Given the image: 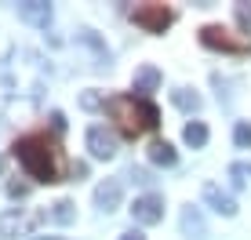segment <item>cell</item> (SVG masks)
<instances>
[{"label": "cell", "instance_id": "obj_6", "mask_svg": "<svg viewBox=\"0 0 251 240\" xmlns=\"http://www.w3.org/2000/svg\"><path fill=\"white\" fill-rule=\"evenodd\" d=\"M131 218L138 222V226H157V222L164 218V200H160L157 193L135 196V204H131Z\"/></svg>", "mask_w": 251, "mask_h": 240}, {"label": "cell", "instance_id": "obj_12", "mask_svg": "<svg viewBox=\"0 0 251 240\" xmlns=\"http://www.w3.org/2000/svg\"><path fill=\"white\" fill-rule=\"evenodd\" d=\"M160 84V70L157 66H142V70L135 73V91H142V98H146V91H153Z\"/></svg>", "mask_w": 251, "mask_h": 240}, {"label": "cell", "instance_id": "obj_4", "mask_svg": "<svg viewBox=\"0 0 251 240\" xmlns=\"http://www.w3.org/2000/svg\"><path fill=\"white\" fill-rule=\"evenodd\" d=\"M131 22H135L142 33L160 37V33L175 22V11H171V7H164V4H138V7H131Z\"/></svg>", "mask_w": 251, "mask_h": 240}, {"label": "cell", "instance_id": "obj_5", "mask_svg": "<svg viewBox=\"0 0 251 240\" xmlns=\"http://www.w3.org/2000/svg\"><path fill=\"white\" fill-rule=\"evenodd\" d=\"M201 44L211 51H226V55H248L251 44L248 40H233L226 25H204L201 29Z\"/></svg>", "mask_w": 251, "mask_h": 240}, {"label": "cell", "instance_id": "obj_14", "mask_svg": "<svg viewBox=\"0 0 251 240\" xmlns=\"http://www.w3.org/2000/svg\"><path fill=\"white\" fill-rule=\"evenodd\" d=\"M182 139H186V145L201 149V145L207 142V124H201V120H189V124L182 127Z\"/></svg>", "mask_w": 251, "mask_h": 240}, {"label": "cell", "instance_id": "obj_13", "mask_svg": "<svg viewBox=\"0 0 251 240\" xmlns=\"http://www.w3.org/2000/svg\"><path fill=\"white\" fill-rule=\"evenodd\" d=\"M171 102H175L178 109H186V113H197V109H201V95L189 91V88H175L171 91Z\"/></svg>", "mask_w": 251, "mask_h": 240}, {"label": "cell", "instance_id": "obj_19", "mask_svg": "<svg viewBox=\"0 0 251 240\" xmlns=\"http://www.w3.org/2000/svg\"><path fill=\"white\" fill-rule=\"evenodd\" d=\"M233 15H237V25L251 37V4H237V7H233Z\"/></svg>", "mask_w": 251, "mask_h": 240}, {"label": "cell", "instance_id": "obj_11", "mask_svg": "<svg viewBox=\"0 0 251 240\" xmlns=\"http://www.w3.org/2000/svg\"><path fill=\"white\" fill-rule=\"evenodd\" d=\"M175 160H178V153H175V145H171V142H153L150 145V164H160V168H171V164H175Z\"/></svg>", "mask_w": 251, "mask_h": 240}, {"label": "cell", "instance_id": "obj_1", "mask_svg": "<svg viewBox=\"0 0 251 240\" xmlns=\"http://www.w3.org/2000/svg\"><path fill=\"white\" fill-rule=\"evenodd\" d=\"M11 153L33 182H44V186L62 182V153H58V145L48 131H29L22 139H15Z\"/></svg>", "mask_w": 251, "mask_h": 240}, {"label": "cell", "instance_id": "obj_20", "mask_svg": "<svg viewBox=\"0 0 251 240\" xmlns=\"http://www.w3.org/2000/svg\"><path fill=\"white\" fill-rule=\"evenodd\" d=\"M80 106H84V109H99V106H106V102H102L99 95H95V91H84V98H80Z\"/></svg>", "mask_w": 251, "mask_h": 240}, {"label": "cell", "instance_id": "obj_22", "mask_svg": "<svg viewBox=\"0 0 251 240\" xmlns=\"http://www.w3.org/2000/svg\"><path fill=\"white\" fill-rule=\"evenodd\" d=\"M37 240H62V237H37Z\"/></svg>", "mask_w": 251, "mask_h": 240}, {"label": "cell", "instance_id": "obj_15", "mask_svg": "<svg viewBox=\"0 0 251 240\" xmlns=\"http://www.w3.org/2000/svg\"><path fill=\"white\" fill-rule=\"evenodd\" d=\"M182 229H186V233L193 237V240H201V237H204V222H201V215H197L193 208H186V215H182Z\"/></svg>", "mask_w": 251, "mask_h": 240}, {"label": "cell", "instance_id": "obj_3", "mask_svg": "<svg viewBox=\"0 0 251 240\" xmlns=\"http://www.w3.org/2000/svg\"><path fill=\"white\" fill-rule=\"evenodd\" d=\"M44 218H48L44 211H22V208H15V211H0V240L29 237Z\"/></svg>", "mask_w": 251, "mask_h": 240}, {"label": "cell", "instance_id": "obj_2", "mask_svg": "<svg viewBox=\"0 0 251 240\" xmlns=\"http://www.w3.org/2000/svg\"><path fill=\"white\" fill-rule=\"evenodd\" d=\"M102 109H106L109 120L120 127L124 139H138V135L160 127V109L142 95H113V98H106Z\"/></svg>", "mask_w": 251, "mask_h": 240}, {"label": "cell", "instance_id": "obj_8", "mask_svg": "<svg viewBox=\"0 0 251 240\" xmlns=\"http://www.w3.org/2000/svg\"><path fill=\"white\" fill-rule=\"evenodd\" d=\"M120 196H124L120 182H117V178H106V182L95 186V208L109 215V211H117V208H120Z\"/></svg>", "mask_w": 251, "mask_h": 240}, {"label": "cell", "instance_id": "obj_17", "mask_svg": "<svg viewBox=\"0 0 251 240\" xmlns=\"http://www.w3.org/2000/svg\"><path fill=\"white\" fill-rule=\"evenodd\" d=\"M51 218H55V222H62V226H66V222H73V218H76L73 200H58L55 208H51Z\"/></svg>", "mask_w": 251, "mask_h": 240}, {"label": "cell", "instance_id": "obj_16", "mask_svg": "<svg viewBox=\"0 0 251 240\" xmlns=\"http://www.w3.org/2000/svg\"><path fill=\"white\" fill-rule=\"evenodd\" d=\"M233 142H237V149H251V120H240L233 127Z\"/></svg>", "mask_w": 251, "mask_h": 240}, {"label": "cell", "instance_id": "obj_7", "mask_svg": "<svg viewBox=\"0 0 251 240\" xmlns=\"http://www.w3.org/2000/svg\"><path fill=\"white\" fill-rule=\"evenodd\" d=\"M88 149H91V157L95 160H113L117 157V139H113V131H106V127H88Z\"/></svg>", "mask_w": 251, "mask_h": 240}, {"label": "cell", "instance_id": "obj_9", "mask_svg": "<svg viewBox=\"0 0 251 240\" xmlns=\"http://www.w3.org/2000/svg\"><path fill=\"white\" fill-rule=\"evenodd\" d=\"M204 204H207L211 211H219V215H226V218L237 215V200H233L229 193H222L215 182H204Z\"/></svg>", "mask_w": 251, "mask_h": 240}, {"label": "cell", "instance_id": "obj_10", "mask_svg": "<svg viewBox=\"0 0 251 240\" xmlns=\"http://www.w3.org/2000/svg\"><path fill=\"white\" fill-rule=\"evenodd\" d=\"M19 15L29 25H37V29H48V22H51V7L44 4V0H29V4H19Z\"/></svg>", "mask_w": 251, "mask_h": 240}, {"label": "cell", "instance_id": "obj_18", "mask_svg": "<svg viewBox=\"0 0 251 240\" xmlns=\"http://www.w3.org/2000/svg\"><path fill=\"white\" fill-rule=\"evenodd\" d=\"M229 178H233V186H248L251 182V164H244V160H240V164H229Z\"/></svg>", "mask_w": 251, "mask_h": 240}, {"label": "cell", "instance_id": "obj_21", "mask_svg": "<svg viewBox=\"0 0 251 240\" xmlns=\"http://www.w3.org/2000/svg\"><path fill=\"white\" fill-rule=\"evenodd\" d=\"M120 240H146L142 233H138V229H131V233H124V237H120Z\"/></svg>", "mask_w": 251, "mask_h": 240}]
</instances>
